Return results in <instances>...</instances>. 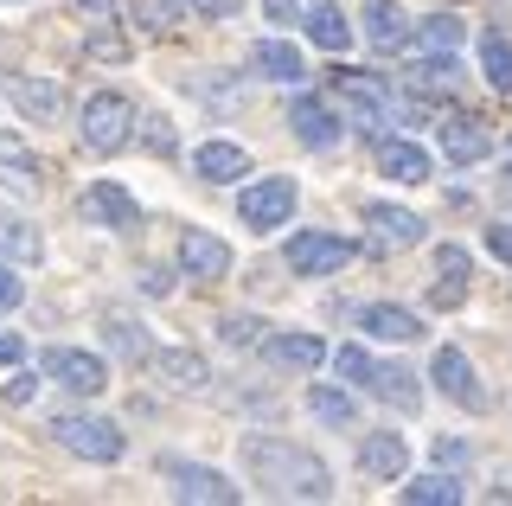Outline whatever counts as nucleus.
I'll list each match as a JSON object with an SVG mask.
<instances>
[{"mask_svg":"<svg viewBox=\"0 0 512 506\" xmlns=\"http://www.w3.org/2000/svg\"><path fill=\"white\" fill-rule=\"evenodd\" d=\"M244 474L250 487H263V494L276 500H327L333 494V474L320 462L314 449H301V442L288 436H244Z\"/></svg>","mask_w":512,"mask_h":506,"instance_id":"obj_1","label":"nucleus"},{"mask_svg":"<svg viewBox=\"0 0 512 506\" xmlns=\"http://www.w3.org/2000/svg\"><path fill=\"white\" fill-rule=\"evenodd\" d=\"M128 129H135V109H128L122 90H96V97L84 103V116H77V135H84V148L96 154H116Z\"/></svg>","mask_w":512,"mask_h":506,"instance_id":"obj_2","label":"nucleus"},{"mask_svg":"<svg viewBox=\"0 0 512 506\" xmlns=\"http://www.w3.org/2000/svg\"><path fill=\"white\" fill-rule=\"evenodd\" d=\"M359 257V244L352 237H340V231H295L288 237V270L295 276H340L346 263Z\"/></svg>","mask_w":512,"mask_h":506,"instance_id":"obj_3","label":"nucleus"},{"mask_svg":"<svg viewBox=\"0 0 512 506\" xmlns=\"http://www.w3.org/2000/svg\"><path fill=\"white\" fill-rule=\"evenodd\" d=\"M52 436H58L71 455H84V462H103V468L122 462V449H128L122 430H116L109 417H52Z\"/></svg>","mask_w":512,"mask_h":506,"instance_id":"obj_4","label":"nucleus"},{"mask_svg":"<svg viewBox=\"0 0 512 506\" xmlns=\"http://www.w3.org/2000/svg\"><path fill=\"white\" fill-rule=\"evenodd\" d=\"M333 103H340V116L352 122V129H384V122H391V97H384V84L365 77V71L333 77Z\"/></svg>","mask_w":512,"mask_h":506,"instance_id":"obj_5","label":"nucleus"},{"mask_svg":"<svg viewBox=\"0 0 512 506\" xmlns=\"http://www.w3.org/2000/svg\"><path fill=\"white\" fill-rule=\"evenodd\" d=\"M39 366H45V378H58L64 391H77V398H103L109 391V366L96 353H84V346H52Z\"/></svg>","mask_w":512,"mask_h":506,"instance_id":"obj_6","label":"nucleus"},{"mask_svg":"<svg viewBox=\"0 0 512 506\" xmlns=\"http://www.w3.org/2000/svg\"><path fill=\"white\" fill-rule=\"evenodd\" d=\"M295 180H256V186H244L237 193V218H244L250 231H276V225H288V212H295Z\"/></svg>","mask_w":512,"mask_h":506,"instance_id":"obj_7","label":"nucleus"},{"mask_svg":"<svg viewBox=\"0 0 512 506\" xmlns=\"http://www.w3.org/2000/svg\"><path fill=\"white\" fill-rule=\"evenodd\" d=\"M77 212H84V225H96V231H135V225H141V205H135V193H128L122 180H96V186H84Z\"/></svg>","mask_w":512,"mask_h":506,"instance_id":"obj_8","label":"nucleus"},{"mask_svg":"<svg viewBox=\"0 0 512 506\" xmlns=\"http://www.w3.org/2000/svg\"><path fill=\"white\" fill-rule=\"evenodd\" d=\"M160 474L173 481V500H205V506H237V494L244 487L231 481V474H218V468H199V462H160Z\"/></svg>","mask_w":512,"mask_h":506,"instance_id":"obj_9","label":"nucleus"},{"mask_svg":"<svg viewBox=\"0 0 512 506\" xmlns=\"http://www.w3.org/2000/svg\"><path fill=\"white\" fill-rule=\"evenodd\" d=\"M180 270H186V282H224L231 276V244L218 231L186 225L180 231Z\"/></svg>","mask_w":512,"mask_h":506,"instance_id":"obj_10","label":"nucleus"},{"mask_svg":"<svg viewBox=\"0 0 512 506\" xmlns=\"http://www.w3.org/2000/svg\"><path fill=\"white\" fill-rule=\"evenodd\" d=\"M429 378H436L442 398H455L461 410H487V391H480V378H474V366H468L461 346H442V353L429 359Z\"/></svg>","mask_w":512,"mask_h":506,"instance_id":"obj_11","label":"nucleus"},{"mask_svg":"<svg viewBox=\"0 0 512 506\" xmlns=\"http://www.w3.org/2000/svg\"><path fill=\"white\" fill-rule=\"evenodd\" d=\"M288 129L301 135V148L320 154V148H333V141L346 135V116H333L320 97H295V103H288Z\"/></svg>","mask_w":512,"mask_h":506,"instance_id":"obj_12","label":"nucleus"},{"mask_svg":"<svg viewBox=\"0 0 512 506\" xmlns=\"http://www.w3.org/2000/svg\"><path fill=\"white\" fill-rule=\"evenodd\" d=\"M365 225L378 231V244H384V250H410L416 237L429 231L423 218L410 212V205H391V199H372V205H365Z\"/></svg>","mask_w":512,"mask_h":506,"instance_id":"obj_13","label":"nucleus"},{"mask_svg":"<svg viewBox=\"0 0 512 506\" xmlns=\"http://www.w3.org/2000/svg\"><path fill=\"white\" fill-rule=\"evenodd\" d=\"M436 135H442V161H455V167H474L493 148V129L480 116H448Z\"/></svg>","mask_w":512,"mask_h":506,"instance_id":"obj_14","label":"nucleus"},{"mask_svg":"<svg viewBox=\"0 0 512 506\" xmlns=\"http://www.w3.org/2000/svg\"><path fill=\"white\" fill-rule=\"evenodd\" d=\"M192 173L212 180V186H231V180H244V173H250V154L237 148V141H205V148L192 154Z\"/></svg>","mask_w":512,"mask_h":506,"instance_id":"obj_15","label":"nucleus"},{"mask_svg":"<svg viewBox=\"0 0 512 506\" xmlns=\"http://www.w3.org/2000/svg\"><path fill=\"white\" fill-rule=\"evenodd\" d=\"M148 366L167 378V385H180V391H199V385H212V366H205L199 353H186V346H154L148 353Z\"/></svg>","mask_w":512,"mask_h":506,"instance_id":"obj_16","label":"nucleus"},{"mask_svg":"<svg viewBox=\"0 0 512 506\" xmlns=\"http://www.w3.org/2000/svg\"><path fill=\"white\" fill-rule=\"evenodd\" d=\"M263 353H269V366H282V372H314V366H327V346H320L314 334H269Z\"/></svg>","mask_w":512,"mask_h":506,"instance_id":"obj_17","label":"nucleus"},{"mask_svg":"<svg viewBox=\"0 0 512 506\" xmlns=\"http://www.w3.org/2000/svg\"><path fill=\"white\" fill-rule=\"evenodd\" d=\"M359 327L372 340H391V346H410V340H423V321H416L410 308H391V302H372L359 314Z\"/></svg>","mask_w":512,"mask_h":506,"instance_id":"obj_18","label":"nucleus"},{"mask_svg":"<svg viewBox=\"0 0 512 506\" xmlns=\"http://www.w3.org/2000/svg\"><path fill=\"white\" fill-rule=\"evenodd\" d=\"M359 462H365V474H378V481H404L410 449H404V436L372 430V436H365V449H359Z\"/></svg>","mask_w":512,"mask_h":506,"instance_id":"obj_19","label":"nucleus"},{"mask_svg":"<svg viewBox=\"0 0 512 506\" xmlns=\"http://www.w3.org/2000/svg\"><path fill=\"white\" fill-rule=\"evenodd\" d=\"M429 302H436V308H461V302H468V250L442 244V257H436V289H429Z\"/></svg>","mask_w":512,"mask_h":506,"instance_id":"obj_20","label":"nucleus"},{"mask_svg":"<svg viewBox=\"0 0 512 506\" xmlns=\"http://www.w3.org/2000/svg\"><path fill=\"white\" fill-rule=\"evenodd\" d=\"M365 39H372L378 52H397V45H410V13L397 7V0H372V7H365Z\"/></svg>","mask_w":512,"mask_h":506,"instance_id":"obj_21","label":"nucleus"},{"mask_svg":"<svg viewBox=\"0 0 512 506\" xmlns=\"http://www.w3.org/2000/svg\"><path fill=\"white\" fill-rule=\"evenodd\" d=\"M378 173L397 180V186H423L429 180V154L416 148V141H384V148H378Z\"/></svg>","mask_w":512,"mask_h":506,"instance_id":"obj_22","label":"nucleus"},{"mask_svg":"<svg viewBox=\"0 0 512 506\" xmlns=\"http://www.w3.org/2000/svg\"><path fill=\"white\" fill-rule=\"evenodd\" d=\"M250 65L263 71L269 84H301V77H308V65H301V52H295L288 39H263V45L250 52Z\"/></svg>","mask_w":512,"mask_h":506,"instance_id":"obj_23","label":"nucleus"},{"mask_svg":"<svg viewBox=\"0 0 512 506\" xmlns=\"http://www.w3.org/2000/svg\"><path fill=\"white\" fill-rule=\"evenodd\" d=\"M365 391H378L384 404H397L410 417V410H423V391H416V372L404 366H372V378H365Z\"/></svg>","mask_w":512,"mask_h":506,"instance_id":"obj_24","label":"nucleus"},{"mask_svg":"<svg viewBox=\"0 0 512 506\" xmlns=\"http://www.w3.org/2000/svg\"><path fill=\"white\" fill-rule=\"evenodd\" d=\"M0 186H13V193L39 186V161H32V148L20 135H7V129H0Z\"/></svg>","mask_w":512,"mask_h":506,"instance_id":"obj_25","label":"nucleus"},{"mask_svg":"<svg viewBox=\"0 0 512 506\" xmlns=\"http://www.w3.org/2000/svg\"><path fill=\"white\" fill-rule=\"evenodd\" d=\"M0 257H13V263H39V257H45V244H39V231H32V218L0 212Z\"/></svg>","mask_w":512,"mask_h":506,"instance_id":"obj_26","label":"nucleus"},{"mask_svg":"<svg viewBox=\"0 0 512 506\" xmlns=\"http://www.w3.org/2000/svg\"><path fill=\"white\" fill-rule=\"evenodd\" d=\"M404 500H410V506H455V500H461V481H455L448 468L416 474V481H404Z\"/></svg>","mask_w":512,"mask_h":506,"instance_id":"obj_27","label":"nucleus"},{"mask_svg":"<svg viewBox=\"0 0 512 506\" xmlns=\"http://www.w3.org/2000/svg\"><path fill=\"white\" fill-rule=\"evenodd\" d=\"M13 109H20L26 122H52L58 116V90L45 84V77H20V84H13Z\"/></svg>","mask_w":512,"mask_h":506,"instance_id":"obj_28","label":"nucleus"},{"mask_svg":"<svg viewBox=\"0 0 512 506\" xmlns=\"http://www.w3.org/2000/svg\"><path fill=\"white\" fill-rule=\"evenodd\" d=\"M308 39L320 45V52H346V45H352V20L340 7H314L308 13Z\"/></svg>","mask_w":512,"mask_h":506,"instance_id":"obj_29","label":"nucleus"},{"mask_svg":"<svg viewBox=\"0 0 512 506\" xmlns=\"http://www.w3.org/2000/svg\"><path fill=\"white\" fill-rule=\"evenodd\" d=\"M128 26H141V33H173V26H180V0H128Z\"/></svg>","mask_w":512,"mask_h":506,"instance_id":"obj_30","label":"nucleus"},{"mask_svg":"<svg viewBox=\"0 0 512 506\" xmlns=\"http://www.w3.org/2000/svg\"><path fill=\"white\" fill-rule=\"evenodd\" d=\"M103 334H109V346H116L122 359H148V353H154V340H148V327H141V321H122V314H109Z\"/></svg>","mask_w":512,"mask_h":506,"instance_id":"obj_31","label":"nucleus"},{"mask_svg":"<svg viewBox=\"0 0 512 506\" xmlns=\"http://www.w3.org/2000/svg\"><path fill=\"white\" fill-rule=\"evenodd\" d=\"M461 33H468V20H461V13H429V20L416 26V39H423L429 52H455Z\"/></svg>","mask_w":512,"mask_h":506,"instance_id":"obj_32","label":"nucleus"},{"mask_svg":"<svg viewBox=\"0 0 512 506\" xmlns=\"http://www.w3.org/2000/svg\"><path fill=\"white\" fill-rule=\"evenodd\" d=\"M308 410L327 423V430H346V423H352V398H346V391H333V385H314L308 391Z\"/></svg>","mask_w":512,"mask_h":506,"instance_id":"obj_33","label":"nucleus"},{"mask_svg":"<svg viewBox=\"0 0 512 506\" xmlns=\"http://www.w3.org/2000/svg\"><path fill=\"white\" fill-rule=\"evenodd\" d=\"M480 71H487V84L506 97V90H512V39H487V45H480Z\"/></svg>","mask_w":512,"mask_h":506,"instance_id":"obj_34","label":"nucleus"},{"mask_svg":"<svg viewBox=\"0 0 512 506\" xmlns=\"http://www.w3.org/2000/svg\"><path fill=\"white\" fill-rule=\"evenodd\" d=\"M372 366H378V359L365 353V346H340V353H333V372H340L346 385H365V378H372Z\"/></svg>","mask_w":512,"mask_h":506,"instance_id":"obj_35","label":"nucleus"},{"mask_svg":"<svg viewBox=\"0 0 512 506\" xmlns=\"http://www.w3.org/2000/svg\"><path fill=\"white\" fill-rule=\"evenodd\" d=\"M218 340L224 346H256V340H263V321H256V314H224V321H218Z\"/></svg>","mask_w":512,"mask_h":506,"instance_id":"obj_36","label":"nucleus"},{"mask_svg":"<svg viewBox=\"0 0 512 506\" xmlns=\"http://www.w3.org/2000/svg\"><path fill=\"white\" fill-rule=\"evenodd\" d=\"M20 302H26V282L13 276L7 263H0V314H13V308H20Z\"/></svg>","mask_w":512,"mask_h":506,"instance_id":"obj_37","label":"nucleus"},{"mask_svg":"<svg viewBox=\"0 0 512 506\" xmlns=\"http://www.w3.org/2000/svg\"><path fill=\"white\" fill-rule=\"evenodd\" d=\"M192 13H205V20H237V7H244V0H186Z\"/></svg>","mask_w":512,"mask_h":506,"instance_id":"obj_38","label":"nucleus"},{"mask_svg":"<svg viewBox=\"0 0 512 506\" xmlns=\"http://www.w3.org/2000/svg\"><path fill=\"white\" fill-rule=\"evenodd\" d=\"M487 250H493L500 263H512V225H493V231H487Z\"/></svg>","mask_w":512,"mask_h":506,"instance_id":"obj_39","label":"nucleus"},{"mask_svg":"<svg viewBox=\"0 0 512 506\" xmlns=\"http://www.w3.org/2000/svg\"><path fill=\"white\" fill-rule=\"evenodd\" d=\"M26 359V340L20 334H0V366H20Z\"/></svg>","mask_w":512,"mask_h":506,"instance_id":"obj_40","label":"nucleus"},{"mask_svg":"<svg viewBox=\"0 0 512 506\" xmlns=\"http://www.w3.org/2000/svg\"><path fill=\"white\" fill-rule=\"evenodd\" d=\"M32 391H39V378H32V372H20V378H13V385H7V404H26Z\"/></svg>","mask_w":512,"mask_h":506,"instance_id":"obj_41","label":"nucleus"},{"mask_svg":"<svg viewBox=\"0 0 512 506\" xmlns=\"http://www.w3.org/2000/svg\"><path fill=\"white\" fill-rule=\"evenodd\" d=\"M461 455H468V449H461V442H442V436H436V462H448V468H455Z\"/></svg>","mask_w":512,"mask_h":506,"instance_id":"obj_42","label":"nucleus"},{"mask_svg":"<svg viewBox=\"0 0 512 506\" xmlns=\"http://www.w3.org/2000/svg\"><path fill=\"white\" fill-rule=\"evenodd\" d=\"M269 20H295V0H269Z\"/></svg>","mask_w":512,"mask_h":506,"instance_id":"obj_43","label":"nucleus"},{"mask_svg":"<svg viewBox=\"0 0 512 506\" xmlns=\"http://www.w3.org/2000/svg\"><path fill=\"white\" fill-rule=\"evenodd\" d=\"M500 199H506V205H512V167H506V173H500Z\"/></svg>","mask_w":512,"mask_h":506,"instance_id":"obj_44","label":"nucleus"},{"mask_svg":"<svg viewBox=\"0 0 512 506\" xmlns=\"http://www.w3.org/2000/svg\"><path fill=\"white\" fill-rule=\"evenodd\" d=\"M77 7H84V13H103V7H109V0H77Z\"/></svg>","mask_w":512,"mask_h":506,"instance_id":"obj_45","label":"nucleus"}]
</instances>
